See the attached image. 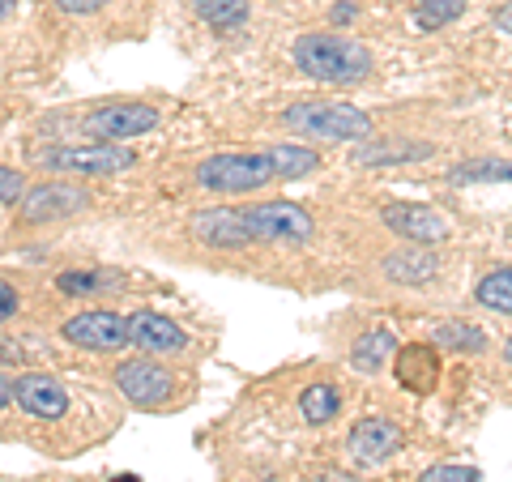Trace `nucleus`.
I'll list each match as a JSON object with an SVG mask.
<instances>
[{
	"label": "nucleus",
	"mask_w": 512,
	"mask_h": 482,
	"mask_svg": "<svg viewBox=\"0 0 512 482\" xmlns=\"http://www.w3.org/2000/svg\"><path fill=\"white\" fill-rule=\"evenodd\" d=\"M107 5V0H56V9L64 13H99Z\"/></svg>",
	"instance_id": "nucleus-30"
},
{
	"label": "nucleus",
	"mask_w": 512,
	"mask_h": 482,
	"mask_svg": "<svg viewBox=\"0 0 512 482\" xmlns=\"http://www.w3.org/2000/svg\"><path fill=\"white\" fill-rule=\"evenodd\" d=\"M453 184H512V163L508 158H470L448 171Z\"/></svg>",
	"instance_id": "nucleus-22"
},
{
	"label": "nucleus",
	"mask_w": 512,
	"mask_h": 482,
	"mask_svg": "<svg viewBox=\"0 0 512 482\" xmlns=\"http://www.w3.org/2000/svg\"><path fill=\"white\" fill-rule=\"evenodd\" d=\"M13 5H18V0H0V18H9Z\"/></svg>",
	"instance_id": "nucleus-34"
},
{
	"label": "nucleus",
	"mask_w": 512,
	"mask_h": 482,
	"mask_svg": "<svg viewBox=\"0 0 512 482\" xmlns=\"http://www.w3.org/2000/svg\"><path fill=\"white\" fill-rule=\"evenodd\" d=\"M431 342L444 350H457V355H483L487 333L470 325V320H444V325H436V333H431Z\"/></svg>",
	"instance_id": "nucleus-20"
},
{
	"label": "nucleus",
	"mask_w": 512,
	"mask_h": 482,
	"mask_svg": "<svg viewBox=\"0 0 512 482\" xmlns=\"http://www.w3.org/2000/svg\"><path fill=\"white\" fill-rule=\"evenodd\" d=\"M436 146L410 137H363L355 150V167H389V163H414V158H431Z\"/></svg>",
	"instance_id": "nucleus-17"
},
{
	"label": "nucleus",
	"mask_w": 512,
	"mask_h": 482,
	"mask_svg": "<svg viewBox=\"0 0 512 482\" xmlns=\"http://www.w3.org/2000/svg\"><path fill=\"white\" fill-rule=\"evenodd\" d=\"M295 64L316 82L329 86H350L363 82L372 73V52L359 39L346 35H325V30H312V35H299L295 43Z\"/></svg>",
	"instance_id": "nucleus-1"
},
{
	"label": "nucleus",
	"mask_w": 512,
	"mask_h": 482,
	"mask_svg": "<svg viewBox=\"0 0 512 482\" xmlns=\"http://www.w3.org/2000/svg\"><path fill=\"white\" fill-rule=\"evenodd\" d=\"M22 192H26V175L13 167H0V205L22 201Z\"/></svg>",
	"instance_id": "nucleus-28"
},
{
	"label": "nucleus",
	"mask_w": 512,
	"mask_h": 482,
	"mask_svg": "<svg viewBox=\"0 0 512 482\" xmlns=\"http://www.w3.org/2000/svg\"><path fill=\"white\" fill-rule=\"evenodd\" d=\"M111 380H116V389L133 401V406H141V410L167 406L171 393H175L171 372H167V367H158L150 355L146 359H124L116 372H111Z\"/></svg>",
	"instance_id": "nucleus-9"
},
{
	"label": "nucleus",
	"mask_w": 512,
	"mask_h": 482,
	"mask_svg": "<svg viewBox=\"0 0 512 482\" xmlns=\"http://www.w3.org/2000/svg\"><path fill=\"white\" fill-rule=\"evenodd\" d=\"M137 158L124 146H107V141H94V146H64V150H47L39 154V167L47 171H69V175H120L128 171Z\"/></svg>",
	"instance_id": "nucleus-7"
},
{
	"label": "nucleus",
	"mask_w": 512,
	"mask_h": 482,
	"mask_svg": "<svg viewBox=\"0 0 512 482\" xmlns=\"http://www.w3.org/2000/svg\"><path fill=\"white\" fill-rule=\"evenodd\" d=\"M265 158H269V167H274L278 180H303V175L320 171V154L308 146H269Z\"/></svg>",
	"instance_id": "nucleus-19"
},
{
	"label": "nucleus",
	"mask_w": 512,
	"mask_h": 482,
	"mask_svg": "<svg viewBox=\"0 0 512 482\" xmlns=\"http://www.w3.org/2000/svg\"><path fill=\"white\" fill-rule=\"evenodd\" d=\"M504 359L512 363V337H508V342H504Z\"/></svg>",
	"instance_id": "nucleus-36"
},
{
	"label": "nucleus",
	"mask_w": 512,
	"mask_h": 482,
	"mask_svg": "<svg viewBox=\"0 0 512 482\" xmlns=\"http://www.w3.org/2000/svg\"><path fill=\"white\" fill-rule=\"evenodd\" d=\"M282 128L312 141H363L372 137V116L350 103H291L282 111Z\"/></svg>",
	"instance_id": "nucleus-2"
},
{
	"label": "nucleus",
	"mask_w": 512,
	"mask_h": 482,
	"mask_svg": "<svg viewBox=\"0 0 512 482\" xmlns=\"http://www.w3.org/2000/svg\"><path fill=\"white\" fill-rule=\"evenodd\" d=\"M18 308H22L18 291H13L9 282H0V325H5V320H13V316H18Z\"/></svg>",
	"instance_id": "nucleus-29"
},
{
	"label": "nucleus",
	"mask_w": 512,
	"mask_h": 482,
	"mask_svg": "<svg viewBox=\"0 0 512 482\" xmlns=\"http://www.w3.org/2000/svg\"><path fill=\"white\" fill-rule=\"evenodd\" d=\"M355 18H359V9H355V5H333V22H338V26L355 22Z\"/></svg>",
	"instance_id": "nucleus-31"
},
{
	"label": "nucleus",
	"mask_w": 512,
	"mask_h": 482,
	"mask_svg": "<svg viewBox=\"0 0 512 482\" xmlns=\"http://www.w3.org/2000/svg\"><path fill=\"white\" fill-rule=\"evenodd\" d=\"M346 448H350V457L363 461V465H384L397 448H402V431H397L389 419H359L350 427Z\"/></svg>",
	"instance_id": "nucleus-14"
},
{
	"label": "nucleus",
	"mask_w": 512,
	"mask_h": 482,
	"mask_svg": "<svg viewBox=\"0 0 512 482\" xmlns=\"http://www.w3.org/2000/svg\"><path fill=\"white\" fill-rule=\"evenodd\" d=\"M419 482H478V470H470V465H431L419 474Z\"/></svg>",
	"instance_id": "nucleus-27"
},
{
	"label": "nucleus",
	"mask_w": 512,
	"mask_h": 482,
	"mask_svg": "<svg viewBox=\"0 0 512 482\" xmlns=\"http://www.w3.org/2000/svg\"><path fill=\"white\" fill-rule=\"evenodd\" d=\"M9 401H13V384H9L5 376H0V410H5V406H9Z\"/></svg>",
	"instance_id": "nucleus-33"
},
{
	"label": "nucleus",
	"mask_w": 512,
	"mask_h": 482,
	"mask_svg": "<svg viewBox=\"0 0 512 482\" xmlns=\"http://www.w3.org/2000/svg\"><path fill=\"white\" fill-rule=\"evenodd\" d=\"M13 397H18V406L26 414H35V419H64V414H69V389H64L56 376H47V372L18 376Z\"/></svg>",
	"instance_id": "nucleus-13"
},
{
	"label": "nucleus",
	"mask_w": 512,
	"mask_h": 482,
	"mask_svg": "<svg viewBox=\"0 0 512 482\" xmlns=\"http://www.w3.org/2000/svg\"><path fill=\"white\" fill-rule=\"evenodd\" d=\"M120 282H124L120 273H103V269H69L56 278V286L64 295H99V291H111V286H120Z\"/></svg>",
	"instance_id": "nucleus-24"
},
{
	"label": "nucleus",
	"mask_w": 512,
	"mask_h": 482,
	"mask_svg": "<svg viewBox=\"0 0 512 482\" xmlns=\"http://www.w3.org/2000/svg\"><path fill=\"white\" fill-rule=\"evenodd\" d=\"M188 231H192V239H197V244L222 248V252H239V248L252 244V235H248V227H244V214H239V210H222V205H210V210L192 214Z\"/></svg>",
	"instance_id": "nucleus-12"
},
{
	"label": "nucleus",
	"mask_w": 512,
	"mask_h": 482,
	"mask_svg": "<svg viewBox=\"0 0 512 482\" xmlns=\"http://www.w3.org/2000/svg\"><path fill=\"white\" fill-rule=\"evenodd\" d=\"M90 192L82 184H69V180H52V184H39L22 192L18 201V227H47V222H64L73 214L90 210Z\"/></svg>",
	"instance_id": "nucleus-5"
},
{
	"label": "nucleus",
	"mask_w": 512,
	"mask_h": 482,
	"mask_svg": "<svg viewBox=\"0 0 512 482\" xmlns=\"http://www.w3.org/2000/svg\"><path fill=\"white\" fill-rule=\"evenodd\" d=\"M60 337L77 350H90V355H111V350L128 346V320L107 308H90V312H77L64 320Z\"/></svg>",
	"instance_id": "nucleus-6"
},
{
	"label": "nucleus",
	"mask_w": 512,
	"mask_h": 482,
	"mask_svg": "<svg viewBox=\"0 0 512 482\" xmlns=\"http://www.w3.org/2000/svg\"><path fill=\"white\" fill-rule=\"evenodd\" d=\"M269 180H278L265 154H214L197 163V184L218 197H239V192H261Z\"/></svg>",
	"instance_id": "nucleus-4"
},
{
	"label": "nucleus",
	"mask_w": 512,
	"mask_h": 482,
	"mask_svg": "<svg viewBox=\"0 0 512 482\" xmlns=\"http://www.w3.org/2000/svg\"><path fill=\"white\" fill-rule=\"evenodd\" d=\"M384 227L397 231L410 244H423V248H436L444 244L453 227H448V218L440 210H431V205H414V201H393L384 205Z\"/></svg>",
	"instance_id": "nucleus-10"
},
{
	"label": "nucleus",
	"mask_w": 512,
	"mask_h": 482,
	"mask_svg": "<svg viewBox=\"0 0 512 482\" xmlns=\"http://www.w3.org/2000/svg\"><path fill=\"white\" fill-rule=\"evenodd\" d=\"M350 474H338V470H333V474H325V482H346Z\"/></svg>",
	"instance_id": "nucleus-35"
},
{
	"label": "nucleus",
	"mask_w": 512,
	"mask_h": 482,
	"mask_svg": "<svg viewBox=\"0 0 512 482\" xmlns=\"http://www.w3.org/2000/svg\"><path fill=\"white\" fill-rule=\"evenodd\" d=\"M239 214H244V227L252 235V244L303 248L316 235L312 214L295 201H261V205H248V210H239Z\"/></svg>",
	"instance_id": "nucleus-3"
},
{
	"label": "nucleus",
	"mask_w": 512,
	"mask_h": 482,
	"mask_svg": "<svg viewBox=\"0 0 512 482\" xmlns=\"http://www.w3.org/2000/svg\"><path fill=\"white\" fill-rule=\"evenodd\" d=\"M495 30H504V35H512V0H508V5H504L500 13H495Z\"/></svg>",
	"instance_id": "nucleus-32"
},
{
	"label": "nucleus",
	"mask_w": 512,
	"mask_h": 482,
	"mask_svg": "<svg viewBox=\"0 0 512 482\" xmlns=\"http://www.w3.org/2000/svg\"><path fill=\"white\" fill-rule=\"evenodd\" d=\"M474 299L491 312L512 316V265H495L483 273V282L474 286Z\"/></svg>",
	"instance_id": "nucleus-23"
},
{
	"label": "nucleus",
	"mask_w": 512,
	"mask_h": 482,
	"mask_svg": "<svg viewBox=\"0 0 512 482\" xmlns=\"http://www.w3.org/2000/svg\"><path fill=\"white\" fill-rule=\"evenodd\" d=\"M380 273L397 286H427V282H436L440 261L423 244H414V248H397L389 256H380Z\"/></svg>",
	"instance_id": "nucleus-16"
},
{
	"label": "nucleus",
	"mask_w": 512,
	"mask_h": 482,
	"mask_svg": "<svg viewBox=\"0 0 512 482\" xmlns=\"http://www.w3.org/2000/svg\"><path fill=\"white\" fill-rule=\"evenodd\" d=\"M393 355H397V337L389 329H372V333H363L355 342V350H350V363H355L359 372L376 376V372H384V363H389Z\"/></svg>",
	"instance_id": "nucleus-18"
},
{
	"label": "nucleus",
	"mask_w": 512,
	"mask_h": 482,
	"mask_svg": "<svg viewBox=\"0 0 512 482\" xmlns=\"http://www.w3.org/2000/svg\"><path fill=\"white\" fill-rule=\"evenodd\" d=\"M461 9H466V0H423L419 13H414V22L423 30H440L453 18H461Z\"/></svg>",
	"instance_id": "nucleus-26"
},
{
	"label": "nucleus",
	"mask_w": 512,
	"mask_h": 482,
	"mask_svg": "<svg viewBox=\"0 0 512 482\" xmlns=\"http://www.w3.org/2000/svg\"><path fill=\"white\" fill-rule=\"evenodd\" d=\"M393 376L410 393H436V384H440V355H436V346H423V342L402 346V350H397V359H393Z\"/></svg>",
	"instance_id": "nucleus-15"
},
{
	"label": "nucleus",
	"mask_w": 512,
	"mask_h": 482,
	"mask_svg": "<svg viewBox=\"0 0 512 482\" xmlns=\"http://www.w3.org/2000/svg\"><path fill=\"white\" fill-rule=\"evenodd\" d=\"M192 9L214 30H235L248 22V0H192Z\"/></svg>",
	"instance_id": "nucleus-25"
},
{
	"label": "nucleus",
	"mask_w": 512,
	"mask_h": 482,
	"mask_svg": "<svg viewBox=\"0 0 512 482\" xmlns=\"http://www.w3.org/2000/svg\"><path fill=\"white\" fill-rule=\"evenodd\" d=\"M299 410H303V423H312V427H325L338 419V410H342V397L333 384H308V389L299 393Z\"/></svg>",
	"instance_id": "nucleus-21"
},
{
	"label": "nucleus",
	"mask_w": 512,
	"mask_h": 482,
	"mask_svg": "<svg viewBox=\"0 0 512 482\" xmlns=\"http://www.w3.org/2000/svg\"><path fill=\"white\" fill-rule=\"evenodd\" d=\"M128 346H137L141 355H180L188 350V333L163 312H133L128 316Z\"/></svg>",
	"instance_id": "nucleus-11"
},
{
	"label": "nucleus",
	"mask_w": 512,
	"mask_h": 482,
	"mask_svg": "<svg viewBox=\"0 0 512 482\" xmlns=\"http://www.w3.org/2000/svg\"><path fill=\"white\" fill-rule=\"evenodd\" d=\"M154 124H158V111L150 103H107L82 120V133L94 141H107V146H120L128 137L150 133Z\"/></svg>",
	"instance_id": "nucleus-8"
}]
</instances>
